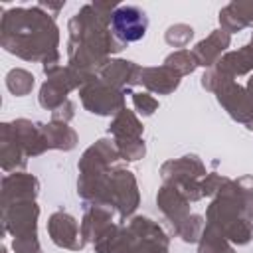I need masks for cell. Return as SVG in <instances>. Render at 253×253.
<instances>
[{"label":"cell","mask_w":253,"mask_h":253,"mask_svg":"<svg viewBox=\"0 0 253 253\" xmlns=\"http://www.w3.org/2000/svg\"><path fill=\"white\" fill-rule=\"evenodd\" d=\"M111 28L121 42H138L148 30V18L136 6H121L113 12Z\"/></svg>","instance_id":"6da1fadb"}]
</instances>
